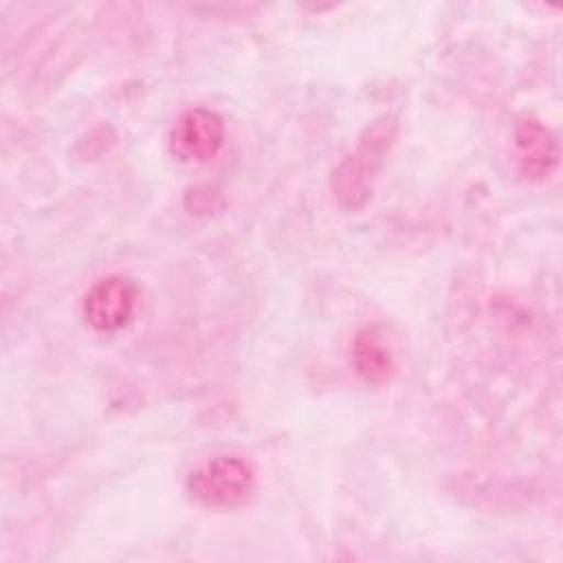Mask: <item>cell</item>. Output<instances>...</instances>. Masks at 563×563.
<instances>
[{
	"mask_svg": "<svg viewBox=\"0 0 563 563\" xmlns=\"http://www.w3.org/2000/svg\"><path fill=\"white\" fill-rule=\"evenodd\" d=\"M396 139V119H376L358 139L356 147L332 172V194L339 207L361 209L372 196V183Z\"/></svg>",
	"mask_w": 563,
	"mask_h": 563,
	"instance_id": "1",
	"label": "cell"
},
{
	"mask_svg": "<svg viewBox=\"0 0 563 563\" xmlns=\"http://www.w3.org/2000/svg\"><path fill=\"white\" fill-rule=\"evenodd\" d=\"M189 495L209 508L242 506L255 490V471L240 455H216L187 477Z\"/></svg>",
	"mask_w": 563,
	"mask_h": 563,
	"instance_id": "2",
	"label": "cell"
},
{
	"mask_svg": "<svg viewBox=\"0 0 563 563\" xmlns=\"http://www.w3.org/2000/svg\"><path fill=\"white\" fill-rule=\"evenodd\" d=\"M139 299V288L130 277L108 275L97 279L84 297L81 312L97 332H117L130 323Z\"/></svg>",
	"mask_w": 563,
	"mask_h": 563,
	"instance_id": "3",
	"label": "cell"
},
{
	"mask_svg": "<svg viewBox=\"0 0 563 563\" xmlns=\"http://www.w3.org/2000/svg\"><path fill=\"white\" fill-rule=\"evenodd\" d=\"M227 136L224 121L209 108H191L183 112L169 130V150L178 161L207 163L211 161Z\"/></svg>",
	"mask_w": 563,
	"mask_h": 563,
	"instance_id": "4",
	"label": "cell"
},
{
	"mask_svg": "<svg viewBox=\"0 0 563 563\" xmlns=\"http://www.w3.org/2000/svg\"><path fill=\"white\" fill-rule=\"evenodd\" d=\"M515 150L519 172L532 180L545 178L559 163V143L552 130L537 119H523L517 123Z\"/></svg>",
	"mask_w": 563,
	"mask_h": 563,
	"instance_id": "5",
	"label": "cell"
},
{
	"mask_svg": "<svg viewBox=\"0 0 563 563\" xmlns=\"http://www.w3.org/2000/svg\"><path fill=\"white\" fill-rule=\"evenodd\" d=\"M352 363L367 385H383L394 374V354L383 334L369 325L363 328L352 345Z\"/></svg>",
	"mask_w": 563,
	"mask_h": 563,
	"instance_id": "6",
	"label": "cell"
}]
</instances>
